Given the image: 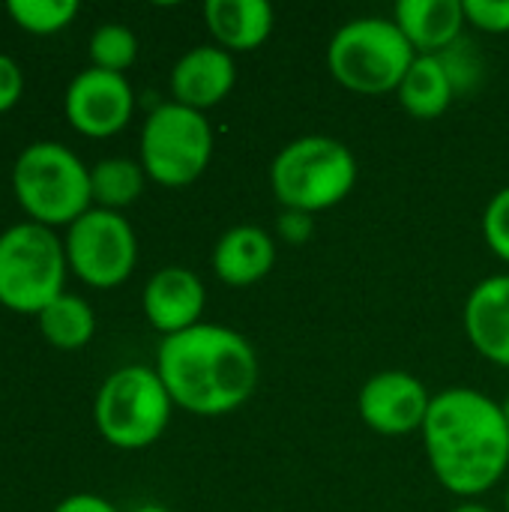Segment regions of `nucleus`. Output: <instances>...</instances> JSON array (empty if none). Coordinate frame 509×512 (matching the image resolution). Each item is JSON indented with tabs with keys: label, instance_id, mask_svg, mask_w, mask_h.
Returning a JSON list of instances; mask_svg holds the SVG:
<instances>
[{
	"label": "nucleus",
	"instance_id": "obj_1",
	"mask_svg": "<svg viewBox=\"0 0 509 512\" xmlns=\"http://www.w3.org/2000/svg\"><path fill=\"white\" fill-rule=\"evenodd\" d=\"M423 450L435 480L456 498H480L509 468V426L501 402L471 387L432 396Z\"/></svg>",
	"mask_w": 509,
	"mask_h": 512
},
{
	"label": "nucleus",
	"instance_id": "obj_2",
	"mask_svg": "<svg viewBox=\"0 0 509 512\" xmlns=\"http://www.w3.org/2000/svg\"><path fill=\"white\" fill-rule=\"evenodd\" d=\"M156 372L174 408L195 417H225L252 399L258 354L243 333L201 321L159 342Z\"/></svg>",
	"mask_w": 509,
	"mask_h": 512
},
{
	"label": "nucleus",
	"instance_id": "obj_3",
	"mask_svg": "<svg viewBox=\"0 0 509 512\" xmlns=\"http://www.w3.org/2000/svg\"><path fill=\"white\" fill-rule=\"evenodd\" d=\"M357 159L333 135H300L288 141L273 165L270 186L282 210L321 213L342 204L357 186Z\"/></svg>",
	"mask_w": 509,
	"mask_h": 512
},
{
	"label": "nucleus",
	"instance_id": "obj_4",
	"mask_svg": "<svg viewBox=\"0 0 509 512\" xmlns=\"http://www.w3.org/2000/svg\"><path fill=\"white\" fill-rule=\"evenodd\" d=\"M12 189L30 222L45 228H69L93 207L90 168L60 141L27 144L15 159Z\"/></svg>",
	"mask_w": 509,
	"mask_h": 512
},
{
	"label": "nucleus",
	"instance_id": "obj_5",
	"mask_svg": "<svg viewBox=\"0 0 509 512\" xmlns=\"http://www.w3.org/2000/svg\"><path fill=\"white\" fill-rule=\"evenodd\" d=\"M417 51L402 36L393 18L363 15L345 21L327 45L330 75L351 93L384 96L396 93Z\"/></svg>",
	"mask_w": 509,
	"mask_h": 512
},
{
	"label": "nucleus",
	"instance_id": "obj_6",
	"mask_svg": "<svg viewBox=\"0 0 509 512\" xmlns=\"http://www.w3.org/2000/svg\"><path fill=\"white\" fill-rule=\"evenodd\" d=\"M66 249L54 228L18 222L0 234V306L39 315L66 291Z\"/></svg>",
	"mask_w": 509,
	"mask_h": 512
},
{
	"label": "nucleus",
	"instance_id": "obj_7",
	"mask_svg": "<svg viewBox=\"0 0 509 512\" xmlns=\"http://www.w3.org/2000/svg\"><path fill=\"white\" fill-rule=\"evenodd\" d=\"M174 402L150 366H123L111 372L93 402L99 435L117 450H144L156 444L171 423Z\"/></svg>",
	"mask_w": 509,
	"mask_h": 512
},
{
	"label": "nucleus",
	"instance_id": "obj_8",
	"mask_svg": "<svg viewBox=\"0 0 509 512\" xmlns=\"http://www.w3.org/2000/svg\"><path fill=\"white\" fill-rule=\"evenodd\" d=\"M213 159V126L201 111L177 102L156 105L141 129V168L168 189L195 183Z\"/></svg>",
	"mask_w": 509,
	"mask_h": 512
},
{
	"label": "nucleus",
	"instance_id": "obj_9",
	"mask_svg": "<svg viewBox=\"0 0 509 512\" xmlns=\"http://www.w3.org/2000/svg\"><path fill=\"white\" fill-rule=\"evenodd\" d=\"M66 264L87 288H117L138 264V237L123 213L90 207L66 228Z\"/></svg>",
	"mask_w": 509,
	"mask_h": 512
},
{
	"label": "nucleus",
	"instance_id": "obj_10",
	"mask_svg": "<svg viewBox=\"0 0 509 512\" xmlns=\"http://www.w3.org/2000/svg\"><path fill=\"white\" fill-rule=\"evenodd\" d=\"M63 111L78 135L111 138L129 126L135 111V93L126 75L87 66L69 81Z\"/></svg>",
	"mask_w": 509,
	"mask_h": 512
},
{
	"label": "nucleus",
	"instance_id": "obj_11",
	"mask_svg": "<svg viewBox=\"0 0 509 512\" xmlns=\"http://www.w3.org/2000/svg\"><path fill=\"white\" fill-rule=\"evenodd\" d=\"M429 405L432 396L426 384L402 369L372 375L357 396V411L363 423L384 438H405L411 432H423Z\"/></svg>",
	"mask_w": 509,
	"mask_h": 512
},
{
	"label": "nucleus",
	"instance_id": "obj_12",
	"mask_svg": "<svg viewBox=\"0 0 509 512\" xmlns=\"http://www.w3.org/2000/svg\"><path fill=\"white\" fill-rule=\"evenodd\" d=\"M144 318L156 333L177 336L195 324H201L207 291L204 282L186 267H162L150 276L141 294Z\"/></svg>",
	"mask_w": 509,
	"mask_h": 512
},
{
	"label": "nucleus",
	"instance_id": "obj_13",
	"mask_svg": "<svg viewBox=\"0 0 509 512\" xmlns=\"http://www.w3.org/2000/svg\"><path fill=\"white\" fill-rule=\"evenodd\" d=\"M237 84V63L219 45L189 48L171 69V102L192 111L219 105Z\"/></svg>",
	"mask_w": 509,
	"mask_h": 512
},
{
	"label": "nucleus",
	"instance_id": "obj_14",
	"mask_svg": "<svg viewBox=\"0 0 509 512\" xmlns=\"http://www.w3.org/2000/svg\"><path fill=\"white\" fill-rule=\"evenodd\" d=\"M462 318L474 351L509 369V273L480 279L465 300Z\"/></svg>",
	"mask_w": 509,
	"mask_h": 512
},
{
	"label": "nucleus",
	"instance_id": "obj_15",
	"mask_svg": "<svg viewBox=\"0 0 509 512\" xmlns=\"http://www.w3.org/2000/svg\"><path fill=\"white\" fill-rule=\"evenodd\" d=\"M393 21L417 54H444L462 39L468 24L462 0H402Z\"/></svg>",
	"mask_w": 509,
	"mask_h": 512
},
{
	"label": "nucleus",
	"instance_id": "obj_16",
	"mask_svg": "<svg viewBox=\"0 0 509 512\" xmlns=\"http://www.w3.org/2000/svg\"><path fill=\"white\" fill-rule=\"evenodd\" d=\"M276 264V243L258 225H234L213 246V273L228 288L261 282Z\"/></svg>",
	"mask_w": 509,
	"mask_h": 512
},
{
	"label": "nucleus",
	"instance_id": "obj_17",
	"mask_svg": "<svg viewBox=\"0 0 509 512\" xmlns=\"http://www.w3.org/2000/svg\"><path fill=\"white\" fill-rule=\"evenodd\" d=\"M204 21L216 45L231 51L261 48L276 24V12L267 0H207Z\"/></svg>",
	"mask_w": 509,
	"mask_h": 512
},
{
	"label": "nucleus",
	"instance_id": "obj_18",
	"mask_svg": "<svg viewBox=\"0 0 509 512\" xmlns=\"http://www.w3.org/2000/svg\"><path fill=\"white\" fill-rule=\"evenodd\" d=\"M396 96H399V105L411 117L435 120L453 105V99L459 93H456L453 78H450V72L438 54H417L411 69L405 72Z\"/></svg>",
	"mask_w": 509,
	"mask_h": 512
},
{
	"label": "nucleus",
	"instance_id": "obj_19",
	"mask_svg": "<svg viewBox=\"0 0 509 512\" xmlns=\"http://www.w3.org/2000/svg\"><path fill=\"white\" fill-rule=\"evenodd\" d=\"M36 321H39V333L45 336V342L57 351H78L96 336L93 306L84 297L69 294V291L54 297L36 315Z\"/></svg>",
	"mask_w": 509,
	"mask_h": 512
},
{
	"label": "nucleus",
	"instance_id": "obj_20",
	"mask_svg": "<svg viewBox=\"0 0 509 512\" xmlns=\"http://www.w3.org/2000/svg\"><path fill=\"white\" fill-rule=\"evenodd\" d=\"M147 174L141 162L126 159V156H111L99 159L90 168V192H93V207L114 210L120 213L123 207L135 204L144 192Z\"/></svg>",
	"mask_w": 509,
	"mask_h": 512
},
{
	"label": "nucleus",
	"instance_id": "obj_21",
	"mask_svg": "<svg viewBox=\"0 0 509 512\" xmlns=\"http://www.w3.org/2000/svg\"><path fill=\"white\" fill-rule=\"evenodd\" d=\"M75 0H9L6 15L12 24L30 36H54L66 30L78 15Z\"/></svg>",
	"mask_w": 509,
	"mask_h": 512
},
{
	"label": "nucleus",
	"instance_id": "obj_22",
	"mask_svg": "<svg viewBox=\"0 0 509 512\" xmlns=\"http://www.w3.org/2000/svg\"><path fill=\"white\" fill-rule=\"evenodd\" d=\"M87 54L93 69L123 75L138 57V36L126 24H102L93 30Z\"/></svg>",
	"mask_w": 509,
	"mask_h": 512
},
{
	"label": "nucleus",
	"instance_id": "obj_23",
	"mask_svg": "<svg viewBox=\"0 0 509 512\" xmlns=\"http://www.w3.org/2000/svg\"><path fill=\"white\" fill-rule=\"evenodd\" d=\"M438 57L444 60V66H447V72H450L453 87H456L459 96H462V93H471V90L480 84V78H483V63H480V57L474 54V48H471L465 39H459L453 48H447V51L438 54Z\"/></svg>",
	"mask_w": 509,
	"mask_h": 512
},
{
	"label": "nucleus",
	"instance_id": "obj_24",
	"mask_svg": "<svg viewBox=\"0 0 509 512\" xmlns=\"http://www.w3.org/2000/svg\"><path fill=\"white\" fill-rule=\"evenodd\" d=\"M483 237L489 249L509 264V186L492 195L486 213H483Z\"/></svg>",
	"mask_w": 509,
	"mask_h": 512
},
{
	"label": "nucleus",
	"instance_id": "obj_25",
	"mask_svg": "<svg viewBox=\"0 0 509 512\" xmlns=\"http://www.w3.org/2000/svg\"><path fill=\"white\" fill-rule=\"evenodd\" d=\"M465 18L483 33H509V0H462Z\"/></svg>",
	"mask_w": 509,
	"mask_h": 512
},
{
	"label": "nucleus",
	"instance_id": "obj_26",
	"mask_svg": "<svg viewBox=\"0 0 509 512\" xmlns=\"http://www.w3.org/2000/svg\"><path fill=\"white\" fill-rule=\"evenodd\" d=\"M276 234L288 246H306L315 234V216L303 210H282L276 219Z\"/></svg>",
	"mask_w": 509,
	"mask_h": 512
},
{
	"label": "nucleus",
	"instance_id": "obj_27",
	"mask_svg": "<svg viewBox=\"0 0 509 512\" xmlns=\"http://www.w3.org/2000/svg\"><path fill=\"white\" fill-rule=\"evenodd\" d=\"M21 93H24V72L9 54L0 51V114L12 111Z\"/></svg>",
	"mask_w": 509,
	"mask_h": 512
},
{
	"label": "nucleus",
	"instance_id": "obj_28",
	"mask_svg": "<svg viewBox=\"0 0 509 512\" xmlns=\"http://www.w3.org/2000/svg\"><path fill=\"white\" fill-rule=\"evenodd\" d=\"M54 512H117V507L111 504V501H105V498H99V495H87V492H81V495H69V498H63Z\"/></svg>",
	"mask_w": 509,
	"mask_h": 512
},
{
	"label": "nucleus",
	"instance_id": "obj_29",
	"mask_svg": "<svg viewBox=\"0 0 509 512\" xmlns=\"http://www.w3.org/2000/svg\"><path fill=\"white\" fill-rule=\"evenodd\" d=\"M453 512H495V510H489V507H483V504H459Z\"/></svg>",
	"mask_w": 509,
	"mask_h": 512
},
{
	"label": "nucleus",
	"instance_id": "obj_30",
	"mask_svg": "<svg viewBox=\"0 0 509 512\" xmlns=\"http://www.w3.org/2000/svg\"><path fill=\"white\" fill-rule=\"evenodd\" d=\"M129 512H171L168 507H162V504H141V507H135V510Z\"/></svg>",
	"mask_w": 509,
	"mask_h": 512
},
{
	"label": "nucleus",
	"instance_id": "obj_31",
	"mask_svg": "<svg viewBox=\"0 0 509 512\" xmlns=\"http://www.w3.org/2000/svg\"><path fill=\"white\" fill-rule=\"evenodd\" d=\"M501 411H504V420H507V426H509V396L501 402Z\"/></svg>",
	"mask_w": 509,
	"mask_h": 512
},
{
	"label": "nucleus",
	"instance_id": "obj_32",
	"mask_svg": "<svg viewBox=\"0 0 509 512\" xmlns=\"http://www.w3.org/2000/svg\"><path fill=\"white\" fill-rule=\"evenodd\" d=\"M507 512H509V489H507Z\"/></svg>",
	"mask_w": 509,
	"mask_h": 512
}]
</instances>
